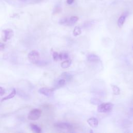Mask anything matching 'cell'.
Returning <instances> with one entry per match:
<instances>
[{
    "label": "cell",
    "instance_id": "cell-1",
    "mask_svg": "<svg viewBox=\"0 0 133 133\" xmlns=\"http://www.w3.org/2000/svg\"><path fill=\"white\" fill-rule=\"evenodd\" d=\"M114 105L110 103H101L98 105L97 111L100 113H107L112 110Z\"/></svg>",
    "mask_w": 133,
    "mask_h": 133
},
{
    "label": "cell",
    "instance_id": "cell-2",
    "mask_svg": "<svg viewBox=\"0 0 133 133\" xmlns=\"http://www.w3.org/2000/svg\"><path fill=\"white\" fill-rule=\"evenodd\" d=\"M28 59L32 64H37L39 62L40 59L39 53L35 50H32L28 54Z\"/></svg>",
    "mask_w": 133,
    "mask_h": 133
},
{
    "label": "cell",
    "instance_id": "cell-3",
    "mask_svg": "<svg viewBox=\"0 0 133 133\" xmlns=\"http://www.w3.org/2000/svg\"><path fill=\"white\" fill-rule=\"evenodd\" d=\"M42 115V111L38 109H34L31 110L28 115V118L31 121H36L39 119Z\"/></svg>",
    "mask_w": 133,
    "mask_h": 133
},
{
    "label": "cell",
    "instance_id": "cell-4",
    "mask_svg": "<svg viewBox=\"0 0 133 133\" xmlns=\"http://www.w3.org/2000/svg\"><path fill=\"white\" fill-rule=\"evenodd\" d=\"M2 39L4 42H7L14 36V31L11 29H7L2 31Z\"/></svg>",
    "mask_w": 133,
    "mask_h": 133
},
{
    "label": "cell",
    "instance_id": "cell-5",
    "mask_svg": "<svg viewBox=\"0 0 133 133\" xmlns=\"http://www.w3.org/2000/svg\"><path fill=\"white\" fill-rule=\"evenodd\" d=\"M55 90V88L42 87L40 88L38 92L41 95H43L47 97H50L53 95Z\"/></svg>",
    "mask_w": 133,
    "mask_h": 133
},
{
    "label": "cell",
    "instance_id": "cell-6",
    "mask_svg": "<svg viewBox=\"0 0 133 133\" xmlns=\"http://www.w3.org/2000/svg\"><path fill=\"white\" fill-rule=\"evenodd\" d=\"M55 128L60 130H69L72 128V125L67 122H58L54 124Z\"/></svg>",
    "mask_w": 133,
    "mask_h": 133
},
{
    "label": "cell",
    "instance_id": "cell-7",
    "mask_svg": "<svg viewBox=\"0 0 133 133\" xmlns=\"http://www.w3.org/2000/svg\"><path fill=\"white\" fill-rule=\"evenodd\" d=\"M87 122L88 124V125L93 128H95L97 127V126L98 125V120L96 118L94 117L91 118L89 119H88Z\"/></svg>",
    "mask_w": 133,
    "mask_h": 133
},
{
    "label": "cell",
    "instance_id": "cell-8",
    "mask_svg": "<svg viewBox=\"0 0 133 133\" xmlns=\"http://www.w3.org/2000/svg\"><path fill=\"white\" fill-rule=\"evenodd\" d=\"M79 20V18L77 16H72L70 18H68L67 26H72L77 22Z\"/></svg>",
    "mask_w": 133,
    "mask_h": 133
},
{
    "label": "cell",
    "instance_id": "cell-9",
    "mask_svg": "<svg viewBox=\"0 0 133 133\" xmlns=\"http://www.w3.org/2000/svg\"><path fill=\"white\" fill-rule=\"evenodd\" d=\"M87 59L91 62H97L100 60V58L95 54H90L88 56Z\"/></svg>",
    "mask_w": 133,
    "mask_h": 133
},
{
    "label": "cell",
    "instance_id": "cell-10",
    "mask_svg": "<svg viewBox=\"0 0 133 133\" xmlns=\"http://www.w3.org/2000/svg\"><path fill=\"white\" fill-rule=\"evenodd\" d=\"M126 18V15L123 14L121 16H120V17L119 18V19L118 20V26L120 28H122L123 26V24L125 22V19Z\"/></svg>",
    "mask_w": 133,
    "mask_h": 133
},
{
    "label": "cell",
    "instance_id": "cell-11",
    "mask_svg": "<svg viewBox=\"0 0 133 133\" xmlns=\"http://www.w3.org/2000/svg\"><path fill=\"white\" fill-rule=\"evenodd\" d=\"M16 94V91L15 89H14L12 90V91H11V92L7 96H6V97H5L4 98H3L1 101H5V100H9L10 99H11L12 98H14Z\"/></svg>",
    "mask_w": 133,
    "mask_h": 133
},
{
    "label": "cell",
    "instance_id": "cell-12",
    "mask_svg": "<svg viewBox=\"0 0 133 133\" xmlns=\"http://www.w3.org/2000/svg\"><path fill=\"white\" fill-rule=\"evenodd\" d=\"M30 128L31 130H32L33 132L36 133H41L42 132L41 129L37 125L34 124H30Z\"/></svg>",
    "mask_w": 133,
    "mask_h": 133
},
{
    "label": "cell",
    "instance_id": "cell-13",
    "mask_svg": "<svg viewBox=\"0 0 133 133\" xmlns=\"http://www.w3.org/2000/svg\"><path fill=\"white\" fill-rule=\"evenodd\" d=\"M71 64V60L70 59H67L63 61L61 64V67L63 69H67L70 67Z\"/></svg>",
    "mask_w": 133,
    "mask_h": 133
},
{
    "label": "cell",
    "instance_id": "cell-14",
    "mask_svg": "<svg viewBox=\"0 0 133 133\" xmlns=\"http://www.w3.org/2000/svg\"><path fill=\"white\" fill-rule=\"evenodd\" d=\"M66 80L62 78L61 79H60L57 82V83H56V88H55V89H56V88H60L62 86H64L66 84Z\"/></svg>",
    "mask_w": 133,
    "mask_h": 133
},
{
    "label": "cell",
    "instance_id": "cell-15",
    "mask_svg": "<svg viewBox=\"0 0 133 133\" xmlns=\"http://www.w3.org/2000/svg\"><path fill=\"white\" fill-rule=\"evenodd\" d=\"M111 87L114 95H120V89L119 87L115 85H111Z\"/></svg>",
    "mask_w": 133,
    "mask_h": 133
},
{
    "label": "cell",
    "instance_id": "cell-16",
    "mask_svg": "<svg viewBox=\"0 0 133 133\" xmlns=\"http://www.w3.org/2000/svg\"><path fill=\"white\" fill-rule=\"evenodd\" d=\"M82 33L81 29L79 27H75L73 31V34L74 36H77L80 35Z\"/></svg>",
    "mask_w": 133,
    "mask_h": 133
},
{
    "label": "cell",
    "instance_id": "cell-17",
    "mask_svg": "<svg viewBox=\"0 0 133 133\" xmlns=\"http://www.w3.org/2000/svg\"><path fill=\"white\" fill-rule=\"evenodd\" d=\"M90 103L92 105H100L101 103H102L101 102V101L96 98H92L90 100Z\"/></svg>",
    "mask_w": 133,
    "mask_h": 133
},
{
    "label": "cell",
    "instance_id": "cell-18",
    "mask_svg": "<svg viewBox=\"0 0 133 133\" xmlns=\"http://www.w3.org/2000/svg\"><path fill=\"white\" fill-rule=\"evenodd\" d=\"M69 59V55L67 53H59V59L60 60H67Z\"/></svg>",
    "mask_w": 133,
    "mask_h": 133
},
{
    "label": "cell",
    "instance_id": "cell-19",
    "mask_svg": "<svg viewBox=\"0 0 133 133\" xmlns=\"http://www.w3.org/2000/svg\"><path fill=\"white\" fill-rule=\"evenodd\" d=\"M68 18H63L60 19L59 20V23L62 26H67Z\"/></svg>",
    "mask_w": 133,
    "mask_h": 133
},
{
    "label": "cell",
    "instance_id": "cell-20",
    "mask_svg": "<svg viewBox=\"0 0 133 133\" xmlns=\"http://www.w3.org/2000/svg\"><path fill=\"white\" fill-rule=\"evenodd\" d=\"M62 77L63 78V79H65L66 80H70L72 79V76L68 74V73L67 72H64L62 74Z\"/></svg>",
    "mask_w": 133,
    "mask_h": 133
},
{
    "label": "cell",
    "instance_id": "cell-21",
    "mask_svg": "<svg viewBox=\"0 0 133 133\" xmlns=\"http://www.w3.org/2000/svg\"><path fill=\"white\" fill-rule=\"evenodd\" d=\"M53 57L55 61H59V54L56 52H54L53 53Z\"/></svg>",
    "mask_w": 133,
    "mask_h": 133
},
{
    "label": "cell",
    "instance_id": "cell-22",
    "mask_svg": "<svg viewBox=\"0 0 133 133\" xmlns=\"http://www.w3.org/2000/svg\"><path fill=\"white\" fill-rule=\"evenodd\" d=\"M5 93V91L4 88L0 86V96H3Z\"/></svg>",
    "mask_w": 133,
    "mask_h": 133
},
{
    "label": "cell",
    "instance_id": "cell-23",
    "mask_svg": "<svg viewBox=\"0 0 133 133\" xmlns=\"http://www.w3.org/2000/svg\"><path fill=\"white\" fill-rule=\"evenodd\" d=\"M4 48H5V45L3 43L0 42V52L3 50Z\"/></svg>",
    "mask_w": 133,
    "mask_h": 133
},
{
    "label": "cell",
    "instance_id": "cell-24",
    "mask_svg": "<svg viewBox=\"0 0 133 133\" xmlns=\"http://www.w3.org/2000/svg\"><path fill=\"white\" fill-rule=\"evenodd\" d=\"M74 2V0H67V2L68 4L71 5Z\"/></svg>",
    "mask_w": 133,
    "mask_h": 133
},
{
    "label": "cell",
    "instance_id": "cell-25",
    "mask_svg": "<svg viewBox=\"0 0 133 133\" xmlns=\"http://www.w3.org/2000/svg\"><path fill=\"white\" fill-rule=\"evenodd\" d=\"M19 1H21V2H27L28 0H19Z\"/></svg>",
    "mask_w": 133,
    "mask_h": 133
},
{
    "label": "cell",
    "instance_id": "cell-26",
    "mask_svg": "<svg viewBox=\"0 0 133 133\" xmlns=\"http://www.w3.org/2000/svg\"></svg>",
    "mask_w": 133,
    "mask_h": 133
}]
</instances>
